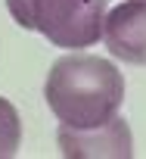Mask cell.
Wrapping results in <instances>:
<instances>
[{
    "mask_svg": "<svg viewBox=\"0 0 146 159\" xmlns=\"http://www.w3.org/2000/svg\"><path fill=\"white\" fill-rule=\"evenodd\" d=\"M44 100L59 125L97 128L118 116V106L124 100V75L103 56L68 53L50 66Z\"/></svg>",
    "mask_w": 146,
    "mask_h": 159,
    "instance_id": "6da1fadb",
    "label": "cell"
},
{
    "mask_svg": "<svg viewBox=\"0 0 146 159\" xmlns=\"http://www.w3.org/2000/svg\"><path fill=\"white\" fill-rule=\"evenodd\" d=\"M6 10L25 31L44 34L53 47L87 50L103 38L109 3L106 0H6Z\"/></svg>",
    "mask_w": 146,
    "mask_h": 159,
    "instance_id": "7a4b0ae2",
    "label": "cell"
},
{
    "mask_svg": "<svg viewBox=\"0 0 146 159\" xmlns=\"http://www.w3.org/2000/svg\"><path fill=\"white\" fill-rule=\"evenodd\" d=\"M56 143L65 159H131L134 156V134L127 119L121 116H112L97 128L59 125Z\"/></svg>",
    "mask_w": 146,
    "mask_h": 159,
    "instance_id": "3957f363",
    "label": "cell"
},
{
    "mask_svg": "<svg viewBox=\"0 0 146 159\" xmlns=\"http://www.w3.org/2000/svg\"><path fill=\"white\" fill-rule=\"evenodd\" d=\"M103 41L127 66H146V0H121L106 13Z\"/></svg>",
    "mask_w": 146,
    "mask_h": 159,
    "instance_id": "277c9868",
    "label": "cell"
},
{
    "mask_svg": "<svg viewBox=\"0 0 146 159\" xmlns=\"http://www.w3.org/2000/svg\"><path fill=\"white\" fill-rule=\"evenodd\" d=\"M19 147H22V119L6 97H0V159H13Z\"/></svg>",
    "mask_w": 146,
    "mask_h": 159,
    "instance_id": "5b68a950",
    "label": "cell"
}]
</instances>
